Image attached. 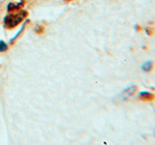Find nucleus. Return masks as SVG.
I'll list each match as a JSON object with an SVG mask.
<instances>
[{"mask_svg": "<svg viewBox=\"0 0 155 145\" xmlns=\"http://www.w3.org/2000/svg\"><path fill=\"white\" fill-rule=\"evenodd\" d=\"M137 89H138V87L136 85H132V86L128 87V88H126L125 90L122 91V93L119 94V96L117 97V100L120 101V102L127 101L130 97H132L136 93Z\"/></svg>", "mask_w": 155, "mask_h": 145, "instance_id": "1", "label": "nucleus"}, {"mask_svg": "<svg viewBox=\"0 0 155 145\" xmlns=\"http://www.w3.org/2000/svg\"><path fill=\"white\" fill-rule=\"evenodd\" d=\"M139 98H140V100H142V101L149 102V101H153L155 99V96H154V94L150 93V92L142 91V92H140Z\"/></svg>", "mask_w": 155, "mask_h": 145, "instance_id": "2", "label": "nucleus"}, {"mask_svg": "<svg viewBox=\"0 0 155 145\" xmlns=\"http://www.w3.org/2000/svg\"><path fill=\"white\" fill-rule=\"evenodd\" d=\"M153 67H154V65H153L152 61H147L142 65V70L144 72H151L153 70Z\"/></svg>", "mask_w": 155, "mask_h": 145, "instance_id": "3", "label": "nucleus"}, {"mask_svg": "<svg viewBox=\"0 0 155 145\" xmlns=\"http://www.w3.org/2000/svg\"><path fill=\"white\" fill-rule=\"evenodd\" d=\"M145 32H147V34L148 36H152L154 34V29L151 27H147L145 28Z\"/></svg>", "mask_w": 155, "mask_h": 145, "instance_id": "4", "label": "nucleus"}, {"mask_svg": "<svg viewBox=\"0 0 155 145\" xmlns=\"http://www.w3.org/2000/svg\"><path fill=\"white\" fill-rule=\"evenodd\" d=\"M7 50V46L3 41H0V51H4Z\"/></svg>", "mask_w": 155, "mask_h": 145, "instance_id": "5", "label": "nucleus"}, {"mask_svg": "<svg viewBox=\"0 0 155 145\" xmlns=\"http://www.w3.org/2000/svg\"><path fill=\"white\" fill-rule=\"evenodd\" d=\"M136 30H137L138 32H140V31H142V26H140V25H136Z\"/></svg>", "mask_w": 155, "mask_h": 145, "instance_id": "6", "label": "nucleus"}, {"mask_svg": "<svg viewBox=\"0 0 155 145\" xmlns=\"http://www.w3.org/2000/svg\"><path fill=\"white\" fill-rule=\"evenodd\" d=\"M5 0H0V3H2V2H4Z\"/></svg>", "mask_w": 155, "mask_h": 145, "instance_id": "7", "label": "nucleus"}]
</instances>
